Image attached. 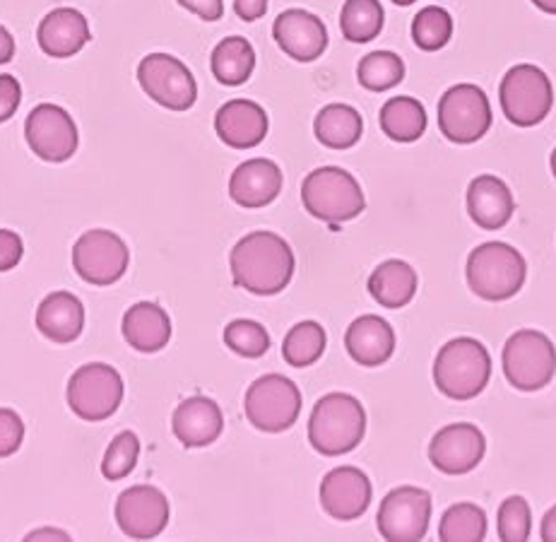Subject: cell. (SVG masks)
Returning a JSON list of instances; mask_svg holds the SVG:
<instances>
[{"mask_svg": "<svg viewBox=\"0 0 556 542\" xmlns=\"http://www.w3.org/2000/svg\"><path fill=\"white\" fill-rule=\"evenodd\" d=\"M294 251L275 231H251L231 251V275L251 294H277L294 278Z\"/></svg>", "mask_w": 556, "mask_h": 542, "instance_id": "cell-1", "label": "cell"}, {"mask_svg": "<svg viewBox=\"0 0 556 542\" xmlns=\"http://www.w3.org/2000/svg\"><path fill=\"white\" fill-rule=\"evenodd\" d=\"M467 285L484 302H506L516 297L528 278L522 253L504 241L480 243L467 256Z\"/></svg>", "mask_w": 556, "mask_h": 542, "instance_id": "cell-2", "label": "cell"}, {"mask_svg": "<svg viewBox=\"0 0 556 542\" xmlns=\"http://www.w3.org/2000/svg\"><path fill=\"white\" fill-rule=\"evenodd\" d=\"M492 379V357L475 338H453L433 360V383L451 401H472Z\"/></svg>", "mask_w": 556, "mask_h": 542, "instance_id": "cell-3", "label": "cell"}, {"mask_svg": "<svg viewBox=\"0 0 556 542\" xmlns=\"http://www.w3.org/2000/svg\"><path fill=\"white\" fill-rule=\"evenodd\" d=\"M366 434L364 405L350 393H328L308 419V441L324 456H342L362 444Z\"/></svg>", "mask_w": 556, "mask_h": 542, "instance_id": "cell-4", "label": "cell"}, {"mask_svg": "<svg viewBox=\"0 0 556 542\" xmlns=\"http://www.w3.org/2000/svg\"><path fill=\"white\" fill-rule=\"evenodd\" d=\"M302 201L306 213L330 225L350 223L366 207L359 181L340 167H320L311 172L302 184Z\"/></svg>", "mask_w": 556, "mask_h": 542, "instance_id": "cell-5", "label": "cell"}, {"mask_svg": "<svg viewBox=\"0 0 556 542\" xmlns=\"http://www.w3.org/2000/svg\"><path fill=\"white\" fill-rule=\"evenodd\" d=\"M502 112L518 128H532L549 116L554 106V87L542 68L532 63L514 65L498 87Z\"/></svg>", "mask_w": 556, "mask_h": 542, "instance_id": "cell-6", "label": "cell"}, {"mask_svg": "<svg viewBox=\"0 0 556 542\" xmlns=\"http://www.w3.org/2000/svg\"><path fill=\"white\" fill-rule=\"evenodd\" d=\"M504 374L518 391H542L556 374V348L540 330H518L504 345Z\"/></svg>", "mask_w": 556, "mask_h": 542, "instance_id": "cell-7", "label": "cell"}, {"mask_svg": "<svg viewBox=\"0 0 556 542\" xmlns=\"http://www.w3.org/2000/svg\"><path fill=\"white\" fill-rule=\"evenodd\" d=\"M439 128L455 146H472L492 128V104L477 85H453L439 102Z\"/></svg>", "mask_w": 556, "mask_h": 542, "instance_id": "cell-8", "label": "cell"}, {"mask_svg": "<svg viewBox=\"0 0 556 542\" xmlns=\"http://www.w3.org/2000/svg\"><path fill=\"white\" fill-rule=\"evenodd\" d=\"M124 401V379L109 364H85L68 381V405L85 423H102Z\"/></svg>", "mask_w": 556, "mask_h": 542, "instance_id": "cell-9", "label": "cell"}, {"mask_svg": "<svg viewBox=\"0 0 556 542\" xmlns=\"http://www.w3.org/2000/svg\"><path fill=\"white\" fill-rule=\"evenodd\" d=\"M138 83L152 102L172 112H188L198 99L193 73L169 53H150L138 65Z\"/></svg>", "mask_w": 556, "mask_h": 542, "instance_id": "cell-10", "label": "cell"}, {"mask_svg": "<svg viewBox=\"0 0 556 542\" xmlns=\"http://www.w3.org/2000/svg\"><path fill=\"white\" fill-rule=\"evenodd\" d=\"M302 413V393L282 374H265L247 393V415L261 431H285Z\"/></svg>", "mask_w": 556, "mask_h": 542, "instance_id": "cell-11", "label": "cell"}, {"mask_svg": "<svg viewBox=\"0 0 556 542\" xmlns=\"http://www.w3.org/2000/svg\"><path fill=\"white\" fill-rule=\"evenodd\" d=\"M378 533L393 542H415L427 535L431 494L421 487H395L378 506Z\"/></svg>", "mask_w": 556, "mask_h": 542, "instance_id": "cell-12", "label": "cell"}, {"mask_svg": "<svg viewBox=\"0 0 556 542\" xmlns=\"http://www.w3.org/2000/svg\"><path fill=\"white\" fill-rule=\"evenodd\" d=\"M73 265L85 282L106 287L114 285L128 268V247L109 229H92L77 239Z\"/></svg>", "mask_w": 556, "mask_h": 542, "instance_id": "cell-13", "label": "cell"}, {"mask_svg": "<svg viewBox=\"0 0 556 542\" xmlns=\"http://www.w3.org/2000/svg\"><path fill=\"white\" fill-rule=\"evenodd\" d=\"M25 138L39 160L53 164L71 160L80 146L73 116L59 104H39L31 109L25 124Z\"/></svg>", "mask_w": 556, "mask_h": 542, "instance_id": "cell-14", "label": "cell"}, {"mask_svg": "<svg viewBox=\"0 0 556 542\" xmlns=\"http://www.w3.org/2000/svg\"><path fill=\"white\" fill-rule=\"evenodd\" d=\"M116 521L124 535L132 540H152L169 524V502L152 484H136L118 496Z\"/></svg>", "mask_w": 556, "mask_h": 542, "instance_id": "cell-15", "label": "cell"}, {"mask_svg": "<svg viewBox=\"0 0 556 542\" xmlns=\"http://www.w3.org/2000/svg\"><path fill=\"white\" fill-rule=\"evenodd\" d=\"M486 453V439L480 427L458 423L439 429L429 444L431 466L443 475H465L480 466Z\"/></svg>", "mask_w": 556, "mask_h": 542, "instance_id": "cell-16", "label": "cell"}, {"mask_svg": "<svg viewBox=\"0 0 556 542\" xmlns=\"http://www.w3.org/2000/svg\"><path fill=\"white\" fill-rule=\"evenodd\" d=\"M273 37L289 59L311 63L324 56L328 49V29L324 20L308 10H285L273 25Z\"/></svg>", "mask_w": 556, "mask_h": 542, "instance_id": "cell-17", "label": "cell"}, {"mask_svg": "<svg viewBox=\"0 0 556 542\" xmlns=\"http://www.w3.org/2000/svg\"><path fill=\"white\" fill-rule=\"evenodd\" d=\"M374 487L366 472L352 466L330 470L320 482V504L336 521H354L366 514Z\"/></svg>", "mask_w": 556, "mask_h": 542, "instance_id": "cell-18", "label": "cell"}, {"mask_svg": "<svg viewBox=\"0 0 556 542\" xmlns=\"http://www.w3.org/2000/svg\"><path fill=\"white\" fill-rule=\"evenodd\" d=\"M215 130L225 146L249 150L268 136V114L251 99H231L215 114Z\"/></svg>", "mask_w": 556, "mask_h": 542, "instance_id": "cell-19", "label": "cell"}, {"mask_svg": "<svg viewBox=\"0 0 556 542\" xmlns=\"http://www.w3.org/2000/svg\"><path fill=\"white\" fill-rule=\"evenodd\" d=\"M516 201L510 188L494 174H480L467 186V213L486 231L502 229L514 217Z\"/></svg>", "mask_w": 556, "mask_h": 542, "instance_id": "cell-20", "label": "cell"}, {"mask_svg": "<svg viewBox=\"0 0 556 542\" xmlns=\"http://www.w3.org/2000/svg\"><path fill=\"white\" fill-rule=\"evenodd\" d=\"M39 49L51 59H71L90 41V25L75 8H55L39 22Z\"/></svg>", "mask_w": 556, "mask_h": 542, "instance_id": "cell-21", "label": "cell"}, {"mask_svg": "<svg viewBox=\"0 0 556 542\" xmlns=\"http://www.w3.org/2000/svg\"><path fill=\"white\" fill-rule=\"evenodd\" d=\"M282 191V172L273 160H249L233 169L229 196L241 207H265Z\"/></svg>", "mask_w": 556, "mask_h": 542, "instance_id": "cell-22", "label": "cell"}, {"mask_svg": "<svg viewBox=\"0 0 556 542\" xmlns=\"http://www.w3.org/2000/svg\"><path fill=\"white\" fill-rule=\"evenodd\" d=\"M174 434L188 449L210 446L225 429L219 405L205 395H193L174 411Z\"/></svg>", "mask_w": 556, "mask_h": 542, "instance_id": "cell-23", "label": "cell"}, {"mask_svg": "<svg viewBox=\"0 0 556 542\" xmlns=\"http://www.w3.org/2000/svg\"><path fill=\"white\" fill-rule=\"evenodd\" d=\"M344 348H348L350 357L362 364V367H381L395 352V333L388 320L381 316L366 314L359 316L348 328L344 336Z\"/></svg>", "mask_w": 556, "mask_h": 542, "instance_id": "cell-24", "label": "cell"}, {"mask_svg": "<svg viewBox=\"0 0 556 542\" xmlns=\"http://www.w3.org/2000/svg\"><path fill=\"white\" fill-rule=\"evenodd\" d=\"M37 328L51 342L68 345L77 340L85 328V306L71 292H53L39 304Z\"/></svg>", "mask_w": 556, "mask_h": 542, "instance_id": "cell-25", "label": "cell"}, {"mask_svg": "<svg viewBox=\"0 0 556 542\" xmlns=\"http://www.w3.org/2000/svg\"><path fill=\"white\" fill-rule=\"evenodd\" d=\"M124 338L138 352H160L172 338V320L162 306L140 302L124 316Z\"/></svg>", "mask_w": 556, "mask_h": 542, "instance_id": "cell-26", "label": "cell"}, {"mask_svg": "<svg viewBox=\"0 0 556 542\" xmlns=\"http://www.w3.org/2000/svg\"><path fill=\"white\" fill-rule=\"evenodd\" d=\"M369 292L386 308H403L417 294V273L405 261H386L371 273Z\"/></svg>", "mask_w": 556, "mask_h": 542, "instance_id": "cell-27", "label": "cell"}, {"mask_svg": "<svg viewBox=\"0 0 556 542\" xmlns=\"http://www.w3.org/2000/svg\"><path fill=\"white\" fill-rule=\"evenodd\" d=\"M314 133L320 146L330 150H350L357 146L364 133V121L350 104H328L314 121Z\"/></svg>", "mask_w": 556, "mask_h": 542, "instance_id": "cell-28", "label": "cell"}, {"mask_svg": "<svg viewBox=\"0 0 556 542\" xmlns=\"http://www.w3.org/2000/svg\"><path fill=\"white\" fill-rule=\"evenodd\" d=\"M381 128L395 142H415L427 130V109L415 97H393L381 109Z\"/></svg>", "mask_w": 556, "mask_h": 542, "instance_id": "cell-29", "label": "cell"}, {"mask_svg": "<svg viewBox=\"0 0 556 542\" xmlns=\"http://www.w3.org/2000/svg\"><path fill=\"white\" fill-rule=\"evenodd\" d=\"M210 63H213V75L222 85L239 87L249 83L255 71V51L249 39L227 37L217 43Z\"/></svg>", "mask_w": 556, "mask_h": 542, "instance_id": "cell-30", "label": "cell"}, {"mask_svg": "<svg viewBox=\"0 0 556 542\" xmlns=\"http://www.w3.org/2000/svg\"><path fill=\"white\" fill-rule=\"evenodd\" d=\"M386 22L383 5L378 0H348L340 13V29L352 43H369L381 35Z\"/></svg>", "mask_w": 556, "mask_h": 542, "instance_id": "cell-31", "label": "cell"}, {"mask_svg": "<svg viewBox=\"0 0 556 542\" xmlns=\"http://www.w3.org/2000/svg\"><path fill=\"white\" fill-rule=\"evenodd\" d=\"M326 352V328L316 324V320H302L292 330H289L282 345V355L287 364L302 369L311 367L320 360Z\"/></svg>", "mask_w": 556, "mask_h": 542, "instance_id": "cell-32", "label": "cell"}, {"mask_svg": "<svg viewBox=\"0 0 556 542\" xmlns=\"http://www.w3.org/2000/svg\"><path fill=\"white\" fill-rule=\"evenodd\" d=\"M439 538L446 542H477L486 538V514L484 508L470 502H460L446 508L441 516Z\"/></svg>", "mask_w": 556, "mask_h": 542, "instance_id": "cell-33", "label": "cell"}, {"mask_svg": "<svg viewBox=\"0 0 556 542\" xmlns=\"http://www.w3.org/2000/svg\"><path fill=\"white\" fill-rule=\"evenodd\" d=\"M403 77L405 63L393 51H374L357 65V80L369 92L393 90L395 85L403 83Z\"/></svg>", "mask_w": 556, "mask_h": 542, "instance_id": "cell-34", "label": "cell"}, {"mask_svg": "<svg viewBox=\"0 0 556 542\" xmlns=\"http://www.w3.org/2000/svg\"><path fill=\"white\" fill-rule=\"evenodd\" d=\"M453 37V17L446 8H421L413 20V39L421 51H441Z\"/></svg>", "mask_w": 556, "mask_h": 542, "instance_id": "cell-35", "label": "cell"}, {"mask_svg": "<svg viewBox=\"0 0 556 542\" xmlns=\"http://www.w3.org/2000/svg\"><path fill=\"white\" fill-rule=\"evenodd\" d=\"M225 342L231 352H237L241 357H263L270 348V336L261 324L249 318H239L231 320V324L225 328Z\"/></svg>", "mask_w": 556, "mask_h": 542, "instance_id": "cell-36", "label": "cell"}, {"mask_svg": "<svg viewBox=\"0 0 556 542\" xmlns=\"http://www.w3.org/2000/svg\"><path fill=\"white\" fill-rule=\"evenodd\" d=\"M496 530H498V538L506 542H526L532 533L530 504L518 494L508 496V500L498 506Z\"/></svg>", "mask_w": 556, "mask_h": 542, "instance_id": "cell-37", "label": "cell"}, {"mask_svg": "<svg viewBox=\"0 0 556 542\" xmlns=\"http://www.w3.org/2000/svg\"><path fill=\"white\" fill-rule=\"evenodd\" d=\"M140 456V439L136 431H121V434L111 441L109 451L102 463V472L106 480H124L126 475L132 472Z\"/></svg>", "mask_w": 556, "mask_h": 542, "instance_id": "cell-38", "label": "cell"}, {"mask_svg": "<svg viewBox=\"0 0 556 542\" xmlns=\"http://www.w3.org/2000/svg\"><path fill=\"white\" fill-rule=\"evenodd\" d=\"M25 441V423L15 411L0 407V458H8L17 453Z\"/></svg>", "mask_w": 556, "mask_h": 542, "instance_id": "cell-39", "label": "cell"}, {"mask_svg": "<svg viewBox=\"0 0 556 542\" xmlns=\"http://www.w3.org/2000/svg\"><path fill=\"white\" fill-rule=\"evenodd\" d=\"M22 102V87L17 77L13 75H0V124H5L8 118H13Z\"/></svg>", "mask_w": 556, "mask_h": 542, "instance_id": "cell-40", "label": "cell"}, {"mask_svg": "<svg viewBox=\"0 0 556 542\" xmlns=\"http://www.w3.org/2000/svg\"><path fill=\"white\" fill-rule=\"evenodd\" d=\"M22 253H25V243H22L17 231L0 229V273L13 270L22 261Z\"/></svg>", "mask_w": 556, "mask_h": 542, "instance_id": "cell-41", "label": "cell"}, {"mask_svg": "<svg viewBox=\"0 0 556 542\" xmlns=\"http://www.w3.org/2000/svg\"><path fill=\"white\" fill-rule=\"evenodd\" d=\"M179 5L205 22H217L225 15V0H179Z\"/></svg>", "mask_w": 556, "mask_h": 542, "instance_id": "cell-42", "label": "cell"}, {"mask_svg": "<svg viewBox=\"0 0 556 542\" xmlns=\"http://www.w3.org/2000/svg\"><path fill=\"white\" fill-rule=\"evenodd\" d=\"M233 10L243 22H255L268 13V0H233Z\"/></svg>", "mask_w": 556, "mask_h": 542, "instance_id": "cell-43", "label": "cell"}, {"mask_svg": "<svg viewBox=\"0 0 556 542\" xmlns=\"http://www.w3.org/2000/svg\"><path fill=\"white\" fill-rule=\"evenodd\" d=\"M13 56H15V39L3 25H0V65L10 63Z\"/></svg>", "mask_w": 556, "mask_h": 542, "instance_id": "cell-44", "label": "cell"}, {"mask_svg": "<svg viewBox=\"0 0 556 542\" xmlns=\"http://www.w3.org/2000/svg\"><path fill=\"white\" fill-rule=\"evenodd\" d=\"M540 535H542L544 542H556V506H552L549 512L544 514Z\"/></svg>", "mask_w": 556, "mask_h": 542, "instance_id": "cell-45", "label": "cell"}, {"mask_svg": "<svg viewBox=\"0 0 556 542\" xmlns=\"http://www.w3.org/2000/svg\"><path fill=\"white\" fill-rule=\"evenodd\" d=\"M43 538H49V540H71V535L65 533V530H55V528H39V530H35V533L27 535V540H43Z\"/></svg>", "mask_w": 556, "mask_h": 542, "instance_id": "cell-46", "label": "cell"}, {"mask_svg": "<svg viewBox=\"0 0 556 542\" xmlns=\"http://www.w3.org/2000/svg\"><path fill=\"white\" fill-rule=\"evenodd\" d=\"M532 3H535L542 10V13L556 15V0H532Z\"/></svg>", "mask_w": 556, "mask_h": 542, "instance_id": "cell-47", "label": "cell"}, {"mask_svg": "<svg viewBox=\"0 0 556 542\" xmlns=\"http://www.w3.org/2000/svg\"><path fill=\"white\" fill-rule=\"evenodd\" d=\"M549 167H552V174H554V179H556V148H554L552 157H549Z\"/></svg>", "mask_w": 556, "mask_h": 542, "instance_id": "cell-48", "label": "cell"}, {"mask_svg": "<svg viewBox=\"0 0 556 542\" xmlns=\"http://www.w3.org/2000/svg\"><path fill=\"white\" fill-rule=\"evenodd\" d=\"M395 5H400V8H407V5H413V3H417V0H393Z\"/></svg>", "mask_w": 556, "mask_h": 542, "instance_id": "cell-49", "label": "cell"}]
</instances>
